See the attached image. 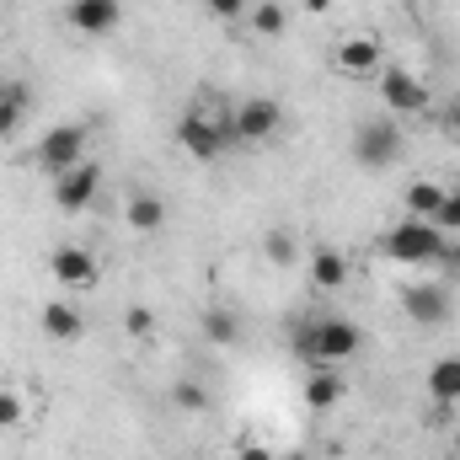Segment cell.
<instances>
[{
	"mask_svg": "<svg viewBox=\"0 0 460 460\" xmlns=\"http://www.w3.org/2000/svg\"><path fill=\"white\" fill-rule=\"evenodd\" d=\"M204 338H209L215 348H235V343H241V316H235L230 305L204 311Z\"/></svg>",
	"mask_w": 460,
	"mask_h": 460,
	"instance_id": "21",
	"label": "cell"
},
{
	"mask_svg": "<svg viewBox=\"0 0 460 460\" xmlns=\"http://www.w3.org/2000/svg\"><path fill=\"white\" fill-rule=\"evenodd\" d=\"M445 128H450V134H460V97L450 102V113H445Z\"/></svg>",
	"mask_w": 460,
	"mask_h": 460,
	"instance_id": "30",
	"label": "cell"
},
{
	"mask_svg": "<svg viewBox=\"0 0 460 460\" xmlns=\"http://www.w3.org/2000/svg\"><path fill=\"white\" fill-rule=\"evenodd\" d=\"M402 199H407V215H412V220H434V209L445 204V182H434V177H412Z\"/></svg>",
	"mask_w": 460,
	"mask_h": 460,
	"instance_id": "19",
	"label": "cell"
},
{
	"mask_svg": "<svg viewBox=\"0 0 460 460\" xmlns=\"http://www.w3.org/2000/svg\"><path fill=\"white\" fill-rule=\"evenodd\" d=\"M177 145H182L193 161H220L230 145H235V108L193 102L188 113L177 118Z\"/></svg>",
	"mask_w": 460,
	"mask_h": 460,
	"instance_id": "2",
	"label": "cell"
},
{
	"mask_svg": "<svg viewBox=\"0 0 460 460\" xmlns=\"http://www.w3.org/2000/svg\"><path fill=\"white\" fill-rule=\"evenodd\" d=\"M380 257H391V262H402V268H439V257H445V230H434V220L402 215L396 226L380 235Z\"/></svg>",
	"mask_w": 460,
	"mask_h": 460,
	"instance_id": "3",
	"label": "cell"
},
{
	"mask_svg": "<svg viewBox=\"0 0 460 460\" xmlns=\"http://www.w3.org/2000/svg\"><path fill=\"white\" fill-rule=\"evenodd\" d=\"M38 327H43V338H49V343H81L86 316H81L70 300H49V305L38 311Z\"/></svg>",
	"mask_w": 460,
	"mask_h": 460,
	"instance_id": "14",
	"label": "cell"
},
{
	"mask_svg": "<svg viewBox=\"0 0 460 460\" xmlns=\"http://www.w3.org/2000/svg\"><path fill=\"white\" fill-rule=\"evenodd\" d=\"M27 113H32V86L27 81H0V139H16Z\"/></svg>",
	"mask_w": 460,
	"mask_h": 460,
	"instance_id": "16",
	"label": "cell"
},
{
	"mask_svg": "<svg viewBox=\"0 0 460 460\" xmlns=\"http://www.w3.org/2000/svg\"><path fill=\"white\" fill-rule=\"evenodd\" d=\"M97 193H102V166L97 161H81V166L54 177V209L59 215H86L97 204Z\"/></svg>",
	"mask_w": 460,
	"mask_h": 460,
	"instance_id": "8",
	"label": "cell"
},
{
	"mask_svg": "<svg viewBox=\"0 0 460 460\" xmlns=\"http://www.w3.org/2000/svg\"><path fill=\"white\" fill-rule=\"evenodd\" d=\"M123 226L134 230V235H161V230H166V199L150 193V188L128 193V199H123Z\"/></svg>",
	"mask_w": 460,
	"mask_h": 460,
	"instance_id": "13",
	"label": "cell"
},
{
	"mask_svg": "<svg viewBox=\"0 0 460 460\" xmlns=\"http://www.w3.org/2000/svg\"><path fill=\"white\" fill-rule=\"evenodd\" d=\"M246 27H252L257 38H284V32H289V11H284L279 0H252Z\"/></svg>",
	"mask_w": 460,
	"mask_h": 460,
	"instance_id": "20",
	"label": "cell"
},
{
	"mask_svg": "<svg viewBox=\"0 0 460 460\" xmlns=\"http://www.w3.org/2000/svg\"><path fill=\"white\" fill-rule=\"evenodd\" d=\"M429 402H439V407L460 402V353H445L429 364Z\"/></svg>",
	"mask_w": 460,
	"mask_h": 460,
	"instance_id": "18",
	"label": "cell"
},
{
	"mask_svg": "<svg viewBox=\"0 0 460 460\" xmlns=\"http://www.w3.org/2000/svg\"><path fill=\"white\" fill-rule=\"evenodd\" d=\"M380 102H385V113L396 118H418L434 108V92H429V81L423 75H412V70H402V65H385L380 70Z\"/></svg>",
	"mask_w": 460,
	"mask_h": 460,
	"instance_id": "7",
	"label": "cell"
},
{
	"mask_svg": "<svg viewBox=\"0 0 460 460\" xmlns=\"http://www.w3.org/2000/svg\"><path fill=\"white\" fill-rule=\"evenodd\" d=\"M456 456H460V434H456Z\"/></svg>",
	"mask_w": 460,
	"mask_h": 460,
	"instance_id": "32",
	"label": "cell"
},
{
	"mask_svg": "<svg viewBox=\"0 0 460 460\" xmlns=\"http://www.w3.org/2000/svg\"><path fill=\"white\" fill-rule=\"evenodd\" d=\"M284 128V108L273 97H241L235 102V145H268Z\"/></svg>",
	"mask_w": 460,
	"mask_h": 460,
	"instance_id": "9",
	"label": "cell"
},
{
	"mask_svg": "<svg viewBox=\"0 0 460 460\" xmlns=\"http://www.w3.org/2000/svg\"><path fill=\"white\" fill-rule=\"evenodd\" d=\"M49 273H54L65 289H92V284L102 279V262H97V252H92V246H75V241H65V246H54V257H49Z\"/></svg>",
	"mask_w": 460,
	"mask_h": 460,
	"instance_id": "11",
	"label": "cell"
},
{
	"mask_svg": "<svg viewBox=\"0 0 460 460\" xmlns=\"http://www.w3.org/2000/svg\"><path fill=\"white\" fill-rule=\"evenodd\" d=\"M434 230L460 235V182H450V188H445V204L434 209Z\"/></svg>",
	"mask_w": 460,
	"mask_h": 460,
	"instance_id": "24",
	"label": "cell"
},
{
	"mask_svg": "<svg viewBox=\"0 0 460 460\" xmlns=\"http://www.w3.org/2000/svg\"><path fill=\"white\" fill-rule=\"evenodd\" d=\"M402 316H407L412 327H423V332L445 327V322L456 316L450 284H445V279H418V284H407V289H402Z\"/></svg>",
	"mask_w": 460,
	"mask_h": 460,
	"instance_id": "6",
	"label": "cell"
},
{
	"mask_svg": "<svg viewBox=\"0 0 460 460\" xmlns=\"http://www.w3.org/2000/svg\"><path fill=\"white\" fill-rule=\"evenodd\" d=\"M22 418H27V396H22L16 385L0 380V429H16Z\"/></svg>",
	"mask_w": 460,
	"mask_h": 460,
	"instance_id": "25",
	"label": "cell"
},
{
	"mask_svg": "<svg viewBox=\"0 0 460 460\" xmlns=\"http://www.w3.org/2000/svg\"><path fill=\"white\" fill-rule=\"evenodd\" d=\"M348 273H353V268H348V257L338 252V246H316V252H311V289L338 295V289L348 284Z\"/></svg>",
	"mask_w": 460,
	"mask_h": 460,
	"instance_id": "15",
	"label": "cell"
},
{
	"mask_svg": "<svg viewBox=\"0 0 460 460\" xmlns=\"http://www.w3.org/2000/svg\"><path fill=\"white\" fill-rule=\"evenodd\" d=\"M235 460H279L268 445H257V439H241V450H235Z\"/></svg>",
	"mask_w": 460,
	"mask_h": 460,
	"instance_id": "29",
	"label": "cell"
},
{
	"mask_svg": "<svg viewBox=\"0 0 460 460\" xmlns=\"http://www.w3.org/2000/svg\"><path fill=\"white\" fill-rule=\"evenodd\" d=\"M65 22L81 38H108L118 22H123V0H70L65 5Z\"/></svg>",
	"mask_w": 460,
	"mask_h": 460,
	"instance_id": "12",
	"label": "cell"
},
{
	"mask_svg": "<svg viewBox=\"0 0 460 460\" xmlns=\"http://www.w3.org/2000/svg\"><path fill=\"white\" fill-rule=\"evenodd\" d=\"M86 145H92V128L86 123H54V128H43V139L32 145V161L49 172V182L59 177V172H70V166H81L86 161Z\"/></svg>",
	"mask_w": 460,
	"mask_h": 460,
	"instance_id": "5",
	"label": "cell"
},
{
	"mask_svg": "<svg viewBox=\"0 0 460 460\" xmlns=\"http://www.w3.org/2000/svg\"><path fill=\"white\" fill-rule=\"evenodd\" d=\"M332 70L348 75V81H369V75L385 70V49H380L369 32H353V38H343V43L332 49Z\"/></svg>",
	"mask_w": 460,
	"mask_h": 460,
	"instance_id": "10",
	"label": "cell"
},
{
	"mask_svg": "<svg viewBox=\"0 0 460 460\" xmlns=\"http://www.w3.org/2000/svg\"><path fill=\"white\" fill-rule=\"evenodd\" d=\"M262 257H268L273 268H295V262H300V241H295V230L273 226L268 235H262Z\"/></svg>",
	"mask_w": 460,
	"mask_h": 460,
	"instance_id": "22",
	"label": "cell"
},
{
	"mask_svg": "<svg viewBox=\"0 0 460 460\" xmlns=\"http://www.w3.org/2000/svg\"><path fill=\"white\" fill-rule=\"evenodd\" d=\"M172 407L177 412H209V385L204 380H177L172 385Z\"/></svg>",
	"mask_w": 460,
	"mask_h": 460,
	"instance_id": "23",
	"label": "cell"
},
{
	"mask_svg": "<svg viewBox=\"0 0 460 460\" xmlns=\"http://www.w3.org/2000/svg\"><path fill=\"white\" fill-rule=\"evenodd\" d=\"M402 150H407V139H402V123L391 113L364 118V123L353 128V145H348V155H353L358 172H391V166L402 161Z\"/></svg>",
	"mask_w": 460,
	"mask_h": 460,
	"instance_id": "4",
	"label": "cell"
},
{
	"mask_svg": "<svg viewBox=\"0 0 460 460\" xmlns=\"http://www.w3.org/2000/svg\"><path fill=\"white\" fill-rule=\"evenodd\" d=\"M123 332H128V338H150V332H155V311H150V305H128V311H123Z\"/></svg>",
	"mask_w": 460,
	"mask_h": 460,
	"instance_id": "26",
	"label": "cell"
},
{
	"mask_svg": "<svg viewBox=\"0 0 460 460\" xmlns=\"http://www.w3.org/2000/svg\"><path fill=\"white\" fill-rule=\"evenodd\" d=\"M439 268H445L450 279H460V235H445V257H439Z\"/></svg>",
	"mask_w": 460,
	"mask_h": 460,
	"instance_id": "28",
	"label": "cell"
},
{
	"mask_svg": "<svg viewBox=\"0 0 460 460\" xmlns=\"http://www.w3.org/2000/svg\"><path fill=\"white\" fill-rule=\"evenodd\" d=\"M300 396H305V407H311V412H332V407L348 396V385H343V375H338V369H311Z\"/></svg>",
	"mask_w": 460,
	"mask_h": 460,
	"instance_id": "17",
	"label": "cell"
},
{
	"mask_svg": "<svg viewBox=\"0 0 460 460\" xmlns=\"http://www.w3.org/2000/svg\"><path fill=\"white\" fill-rule=\"evenodd\" d=\"M300 5H305L311 16H327V11H332V0H300Z\"/></svg>",
	"mask_w": 460,
	"mask_h": 460,
	"instance_id": "31",
	"label": "cell"
},
{
	"mask_svg": "<svg viewBox=\"0 0 460 460\" xmlns=\"http://www.w3.org/2000/svg\"><path fill=\"white\" fill-rule=\"evenodd\" d=\"M364 348V332L348 316H295L289 322V353L305 369H338Z\"/></svg>",
	"mask_w": 460,
	"mask_h": 460,
	"instance_id": "1",
	"label": "cell"
},
{
	"mask_svg": "<svg viewBox=\"0 0 460 460\" xmlns=\"http://www.w3.org/2000/svg\"><path fill=\"white\" fill-rule=\"evenodd\" d=\"M215 16H226V22H235V16H246L252 11V0H204Z\"/></svg>",
	"mask_w": 460,
	"mask_h": 460,
	"instance_id": "27",
	"label": "cell"
}]
</instances>
